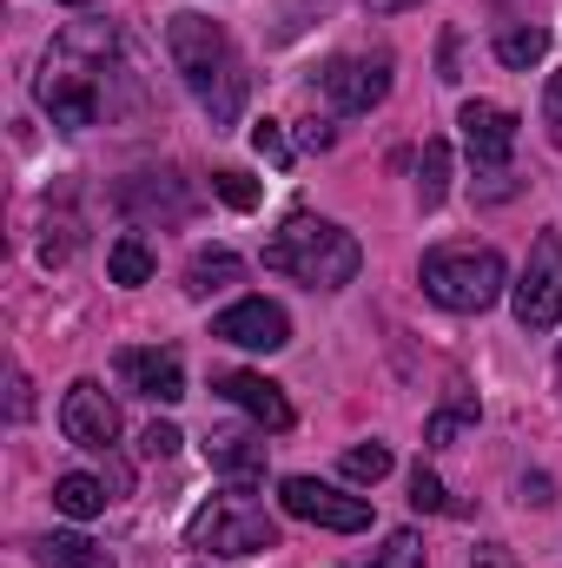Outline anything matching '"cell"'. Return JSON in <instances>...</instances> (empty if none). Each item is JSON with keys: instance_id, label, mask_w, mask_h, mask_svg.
<instances>
[{"instance_id": "obj_13", "label": "cell", "mask_w": 562, "mask_h": 568, "mask_svg": "<svg viewBox=\"0 0 562 568\" xmlns=\"http://www.w3.org/2000/svg\"><path fill=\"white\" fill-rule=\"evenodd\" d=\"M212 337H225L239 351H284L291 344V317H284V304H272V297H239L232 311L212 317Z\"/></svg>"}, {"instance_id": "obj_32", "label": "cell", "mask_w": 562, "mask_h": 568, "mask_svg": "<svg viewBox=\"0 0 562 568\" xmlns=\"http://www.w3.org/2000/svg\"><path fill=\"white\" fill-rule=\"evenodd\" d=\"M523 503H536V509L556 503V496H550V476H523Z\"/></svg>"}, {"instance_id": "obj_24", "label": "cell", "mask_w": 562, "mask_h": 568, "mask_svg": "<svg viewBox=\"0 0 562 568\" xmlns=\"http://www.w3.org/2000/svg\"><path fill=\"white\" fill-rule=\"evenodd\" d=\"M212 199H225L232 212H252L265 192H259V179H245V172H232V165H225V172H212Z\"/></svg>"}, {"instance_id": "obj_12", "label": "cell", "mask_w": 562, "mask_h": 568, "mask_svg": "<svg viewBox=\"0 0 562 568\" xmlns=\"http://www.w3.org/2000/svg\"><path fill=\"white\" fill-rule=\"evenodd\" d=\"M60 429H67V443H80V449H113V443H120V404H113L93 377H80V384L60 397Z\"/></svg>"}, {"instance_id": "obj_25", "label": "cell", "mask_w": 562, "mask_h": 568, "mask_svg": "<svg viewBox=\"0 0 562 568\" xmlns=\"http://www.w3.org/2000/svg\"><path fill=\"white\" fill-rule=\"evenodd\" d=\"M371 568H423V536L418 529H398V536L378 549V562Z\"/></svg>"}, {"instance_id": "obj_9", "label": "cell", "mask_w": 562, "mask_h": 568, "mask_svg": "<svg viewBox=\"0 0 562 568\" xmlns=\"http://www.w3.org/2000/svg\"><path fill=\"white\" fill-rule=\"evenodd\" d=\"M279 503H284V516H298V523H311V529H331V536L371 529V503H364V496H344V489H331V483H318V476H284Z\"/></svg>"}, {"instance_id": "obj_35", "label": "cell", "mask_w": 562, "mask_h": 568, "mask_svg": "<svg viewBox=\"0 0 562 568\" xmlns=\"http://www.w3.org/2000/svg\"><path fill=\"white\" fill-rule=\"evenodd\" d=\"M60 7H100V0H60Z\"/></svg>"}, {"instance_id": "obj_22", "label": "cell", "mask_w": 562, "mask_h": 568, "mask_svg": "<svg viewBox=\"0 0 562 568\" xmlns=\"http://www.w3.org/2000/svg\"><path fill=\"white\" fill-rule=\"evenodd\" d=\"M476 424V397L470 390H450L436 410H430V424H423V443H450L456 429H470Z\"/></svg>"}, {"instance_id": "obj_7", "label": "cell", "mask_w": 562, "mask_h": 568, "mask_svg": "<svg viewBox=\"0 0 562 568\" xmlns=\"http://www.w3.org/2000/svg\"><path fill=\"white\" fill-rule=\"evenodd\" d=\"M311 93L331 106V113H371L384 93H391V53H338L311 73Z\"/></svg>"}, {"instance_id": "obj_19", "label": "cell", "mask_w": 562, "mask_h": 568, "mask_svg": "<svg viewBox=\"0 0 562 568\" xmlns=\"http://www.w3.org/2000/svg\"><path fill=\"white\" fill-rule=\"evenodd\" d=\"M107 503H113V496H107V483H100V476H80V469H73V476H60V483H53V509H60V516H73V523H93Z\"/></svg>"}, {"instance_id": "obj_16", "label": "cell", "mask_w": 562, "mask_h": 568, "mask_svg": "<svg viewBox=\"0 0 562 568\" xmlns=\"http://www.w3.org/2000/svg\"><path fill=\"white\" fill-rule=\"evenodd\" d=\"M33 562L40 568H113V556L93 536H80V529H53V536L33 542Z\"/></svg>"}, {"instance_id": "obj_26", "label": "cell", "mask_w": 562, "mask_h": 568, "mask_svg": "<svg viewBox=\"0 0 562 568\" xmlns=\"http://www.w3.org/2000/svg\"><path fill=\"white\" fill-rule=\"evenodd\" d=\"M411 509H423V516H443V509H456L450 496H443V483H436V469H411Z\"/></svg>"}, {"instance_id": "obj_5", "label": "cell", "mask_w": 562, "mask_h": 568, "mask_svg": "<svg viewBox=\"0 0 562 568\" xmlns=\"http://www.w3.org/2000/svg\"><path fill=\"white\" fill-rule=\"evenodd\" d=\"M185 542H192V549H212V556H265V549H279V523L265 516L259 496L225 489V496H212V503L185 523Z\"/></svg>"}, {"instance_id": "obj_4", "label": "cell", "mask_w": 562, "mask_h": 568, "mask_svg": "<svg viewBox=\"0 0 562 568\" xmlns=\"http://www.w3.org/2000/svg\"><path fill=\"white\" fill-rule=\"evenodd\" d=\"M423 297L443 311H490L510 284V265L496 245H430L418 265Z\"/></svg>"}, {"instance_id": "obj_27", "label": "cell", "mask_w": 562, "mask_h": 568, "mask_svg": "<svg viewBox=\"0 0 562 568\" xmlns=\"http://www.w3.org/2000/svg\"><path fill=\"white\" fill-rule=\"evenodd\" d=\"M73 245H80V225H73V219H60V225L47 219V239H40V265H67V258H73Z\"/></svg>"}, {"instance_id": "obj_17", "label": "cell", "mask_w": 562, "mask_h": 568, "mask_svg": "<svg viewBox=\"0 0 562 568\" xmlns=\"http://www.w3.org/2000/svg\"><path fill=\"white\" fill-rule=\"evenodd\" d=\"M239 278H245V258L232 245H205L185 265V297H212V291H225V284H239Z\"/></svg>"}, {"instance_id": "obj_20", "label": "cell", "mask_w": 562, "mask_h": 568, "mask_svg": "<svg viewBox=\"0 0 562 568\" xmlns=\"http://www.w3.org/2000/svg\"><path fill=\"white\" fill-rule=\"evenodd\" d=\"M450 199V145L443 140H423V159H418V205L436 212Z\"/></svg>"}, {"instance_id": "obj_23", "label": "cell", "mask_w": 562, "mask_h": 568, "mask_svg": "<svg viewBox=\"0 0 562 568\" xmlns=\"http://www.w3.org/2000/svg\"><path fill=\"white\" fill-rule=\"evenodd\" d=\"M344 476H351V483H384V476H391V449H384V443L344 449Z\"/></svg>"}, {"instance_id": "obj_14", "label": "cell", "mask_w": 562, "mask_h": 568, "mask_svg": "<svg viewBox=\"0 0 562 568\" xmlns=\"http://www.w3.org/2000/svg\"><path fill=\"white\" fill-rule=\"evenodd\" d=\"M212 397L239 404L252 424L272 429V436H284V429H291V397H284L265 371H219V377H212Z\"/></svg>"}, {"instance_id": "obj_28", "label": "cell", "mask_w": 562, "mask_h": 568, "mask_svg": "<svg viewBox=\"0 0 562 568\" xmlns=\"http://www.w3.org/2000/svg\"><path fill=\"white\" fill-rule=\"evenodd\" d=\"M252 152L272 159V165H291V140L279 133V120H259V126H252Z\"/></svg>"}, {"instance_id": "obj_31", "label": "cell", "mask_w": 562, "mask_h": 568, "mask_svg": "<svg viewBox=\"0 0 562 568\" xmlns=\"http://www.w3.org/2000/svg\"><path fill=\"white\" fill-rule=\"evenodd\" d=\"M27 417H33V384L13 377V424H27Z\"/></svg>"}, {"instance_id": "obj_11", "label": "cell", "mask_w": 562, "mask_h": 568, "mask_svg": "<svg viewBox=\"0 0 562 568\" xmlns=\"http://www.w3.org/2000/svg\"><path fill=\"white\" fill-rule=\"evenodd\" d=\"M113 371H120V384L145 397V404H179L185 397V364H179V351H159V344H127L120 357H113Z\"/></svg>"}, {"instance_id": "obj_2", "label": "cell", "mask_w": 562, "mask_h": 568, "mask_svg": "<svg viewBox=\"0 0 562 568\" xmlns=\"http://www.w3.org/2000/svg\"><path fill=\"white\" fill-rule=\"evenodd\" d=\"M165 53H172L185 93L199 100V113H205L212 126H232V120L245 113V87H252V80H245V60H239L232 33H225L219 20H205V13H172V20H165Z\"/></svg>"}, {"instance_id": "obj_29", "label": "cell", "mask_w": 562, "mask_h": 568, "mask_svg": "<svg viewBox=\"0 0 562 568\" xmlns=\"http://www.w3.org/2000/svg\"><path fill=\"white\" fill-rule=\"evenodd\" d=\"M179 443H185V436H179L172 424H145V436H140V449L152 456V463H165V456H172Z\"/></svg>"}, {"instance_id": "obj_3", "label": "cell", "mask_w": 562, "mask_h": 568, "mask_svg": "<svg viewBox=\"0 0 562 568\" xmlns=\"http://www.w3.org/2000/svg\"><path fill=\"white\" fill-rule=\"evenodd\" d=\"M358 265H364V245L344 225L318 219V212H291L279 225V239L265 245V272H284V278L311 284V291H344L358 278Z\"/></svg>"}, {"instance_id": "obj_34", "label": "cell", "mask_w": 562, "mask_h": 568, "mask_svg": "<svg viewBox=\"0 0 562 568\" xmlns=\"http://www.w3.org/2000/svg\"><path fill=\"white\" fill-rule=\"evenodd\" d=\"M371 13H404V7H418V0H364Z\"/></svg>"}, {"instance_id": "obj_1", "label": "cell", "mask_w": 562, "mask_h": 568, "mask_svg": "<svg viewBox=\"0 0 562 568\" xmlns=\"http://www.w3.org/2000/svg\"><path fill=\"white\" fill-rule=\"evenodd\" d=\"M33 100L53 113V126L67 133H87L100 120H113L120 106H140V80L120 53V33L107 20H80L67 27L47 60H40V80H33Z\"/></svg>"}, {"instance_id": "obj_15", "label": "cell", "mask_w": 562, "mask_h": 568, "mask_svg": "<svg viewBox=\"0 0 562 568\" xmlns=\"http://www.w3.org/2000/svg\"><path fill=\"white\" fill-rule=\"evenodd\" d=\"M205 463L232 483H252L265 476V429H212L205 436Z\"/></svg>"}, {"instance_id": "obj_18", "label": "cell", "mask_w": 562, "mask_h": 568, "mask_svg": "<svg viewBox=\"0 0 562 568\" xmlns=\"http://www.w3.org/2000/svg\"><path fill=\"white\" fill-rule=\"evenodd\" d=\"M543 53H550V27H536V20L496 27V60H503L510 73H530V67H543Z\"/></svg>"}, {"instance_id": "obj_30", "label": "cell", "mask_w": 562, "mask_h": 568, "mask_svg": "<svg viewBox=\"0 0 562 568\" xmlns=\"http://www.w3.org/2000/svg\"><path fill=\"white\" fill-rule=\"evenodd\" d=\"M331 140H338V126H324V120H304L298 126V145L304 152H331Z\"/></svg>"}, {"instance_id": "obj_33", "label": "cell", "mask_w": 562, "mask_h": 568, "mask_svg": "<svg viewBox=\"0 0 562 568\" xmlns=\"http://www.w3.org/2000/svg\"><path fill=\"white\" fill-rule=\"evenodd\" d=\"M543 106H550V120L562 126V73H550V93H543Z\"/></svg>"}, {"instance_id": "obj_21", "label": "cell", "mask_w": 562, "mask_h": 568, "mask_svg": "<svg viewBox=\"0 0 562 568\" xmlns=\"http://www.w3.org/2000/svg\"><path fill=\"white\" fill-rule=\"evenodd\" d=\"M152 272H159V258H152L145 239H113V252H107V278L133 291V284H145Z\"/></svg>"}, {"instance_id": "obj_8", "label": "cell", "mask_w": 562, "mask_h": 568, "mask_svg": "<svg viewBox=\"0 0 562 568\" xmlns=\"http://www.w3.org/2000/svg\"><path fill=\"white\" fill-rule=\"evenodd\" d=\"M510 311H516V324L536 331V337L562 324V239L556 232H536L523 278L510 284Z\"/></svg>"}, {"instance_id": "obj_10", "label": "cell", "mask_w": 562, "mask_h": 568, "mask_svg": "<svg viewBox=\"0 0 562 568\" xmlns=\"http://www.w3.org/2000/svg\"><path fill=\"white\" fill-rule=\"evenodd\" d=\"M113 205L133 219V225H179V219H192L199 212V192H192V179H179L172 165L165 172H133V179H120L113 185Z\"/></svg>"}, {"instance_id": "obj_6", "label": "cell", "mask_w": 562, "mask_h": 568, "mask_svg": "<svg viewBox=\"0 0 562 568\" xmlns=\"http://www.w3.org/2000/svg\"><path fill=\"white\" fill-rule=\"evenodd\" d=\"M456 126H463V152H470V165L490 179V185H483V199H510V192H516V185H510L516 113H510V106H496V100H463Z\"/></svg>"}]
</instances>
